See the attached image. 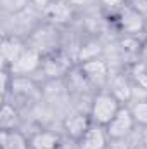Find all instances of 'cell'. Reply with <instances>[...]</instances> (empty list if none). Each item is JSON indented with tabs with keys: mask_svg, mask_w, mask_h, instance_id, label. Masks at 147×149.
Listing matches in <instances>:
<instances>
[{
	"mask_svg": "<svg viewBox=\"0 0 147 149\" xmlns=\"http://www.w3.org/2000/svg\"><path fill=\"white\" fill-rule=\"evenodd\" d=\"M116 88H114V94L119 97V99H126L128 95H130V88H128V85L123 81V80H119V81H116V85H114Z\"/></svg>",
	"mask_w": 147,
	"mask_h": 149,
	"instance_id": "obj_12",
	"label": "cell"
},
{
	"mask_svg": "<svg viewBox=\"0 0 147 149\" xmlns=\"http://www.w3.org/2000/svg\"><path fill=\"white\" fill-rule=\"evenodd\" d=\"M35 2H37L38 5H47V2H49V0H35Z\"/></svg>",
	"mask_w": 147,
	"mask_h": 149,
	"instance_id": "obj_14",
	"label": "cell"
},
{
	"mask_svg": "<svg viewBox=\"0 0 147 149\" xmlns=\"http://www.w3.org/2000/svg\"><path fill=\"white\" fill-rule=\"evenodd\" d=\"M66 125H68V128H69V132H71L73 135H80V134L85 132L87 121H85L83 116H71V118L66 121Z\"/></svg>",
	"mask_w": 147,
	"mask_h": 149,
	"instance_id": "obj_9",
	"label": "cell"
},
{
	"mask_svg": "<svg viewBox=\"0 0 147 149\" xmlns=\"http://www.w3.org/2000/svg\"><path fill=\"white\" fill-rule=\"evenodd\" d=\"M102 2H104L106 5H118L121 0H102Z\"/></svg>",
	"mask_w": 147,
	"mask_h": 149,
	"instance_id": "obj_13",
	"label": "cell"
},
{
	"mask_svg": "<svg viewBox=\"0 0 147 149\" xmlns=\"http://www.w3.org/2000/svg\"><path fill=\"white\" fill-rule=\"evenodd\" d=\"M123 26H125V30H128V31L139 30V28H140V16L135 14V12H132V10L125 12V14H123Z\"/></svg>",
	"mask_w": 147,
	"mask_h": 149,
	"instance_id": "obj_10",
	"label": "cell"
},
{
	"mask_svg": "<svg viewBox=\"0 0 147 149\" xmlns=\"http://www.w3.org/2000/svg\"><path fill=\"white\" fill-rule=\"evenodd\" d=\"M73 3H85V2H88V0H71Z\"/></svg>",
	"mask_w": 147,
	"mask_h": 149,
	"instance_id": "obj_15",
	"label": "cell"
},
{
	"mask_svg": "<svg viewBox=\"0 0 147 149\" xmlns=\"http://www.w3.org/2000/svg\"><path fill=\"white\" fill-rule=\"evenodd\" d=\"M47 16L52 21H66L69 17V9H68V5H64L61 2L59 3H52V5L47 7Z\"/></svg>",
	"mask_w": 147,
	"mask_h": 149,
	"instance_id": "obj_6",
	"label": "cell"
},
{
	"mask_svg": "<svg viewBox=\"0 0 147 149\" xmlns=\"http://www.w3.org/2000/svg\"><path fill=\"white\" fill-rule=\"evenodd\" d=\"M38 66V54L35 50H28L23 52L21 57L12 64V71L16 73H30Z\"/></svg>",
	"mask_w": 147,
	"mask_h": 149,
	"instance_id": "obj_3",
	"label": "cell"
},
{
	"mask_svg": "<svg viewBox=\"0 0 147 149\" xmlns=\"http://www.w3.org/2000/svg\"><path fill=\"white\" fill-rule=\"evenodd\" d=\"M57 137L52 134H38L33 139V149H55Z\"/></svg>",
	"mask_w": 147,
	"mask_h": 149,
	"instance_id": "obj_8",
	"label": "cell"
},
{
	"mask_svg": "<svg viewBox=\"0 0 147 149\" xmlns=\"http://www.w3.org/2000/svg\"><path fill=\"white\" fill-rule=\"evenodd\" d=\"M118 109V102L112 95H99L94 102V118L99 121V123H109L111 120L116 116Z\"/></svg>",
	"mask_w": 147,
	"mask_h": 149,
	"instance_id": "obj_1",
	"label": "cell"
},
{
	"mask_svg": "<svg viewBox=\"0 0 147 149\" xmlns=\"http://www.w3.org/2000/svg\"><path fill=\"white\" fill-rule=\"evenodd\" d=\"M104 144H106V139L99 128L88 130L83 137V149H102Z\"/></svg>",
	"mask_w": 147,
	"mask_h": 149,
	"instance_id": "obj_4",
	"label": "cell"
},
{
	"mask_svg": "<svg viewBox=\"0 0 147 149\" xmlns=\"http://www.w3.org/2000/svg\"><path fill=\"white\" fill-rule=\"evenodd\" d=\"M132 125H133L132 113L126 111V109H119L116 113V116L109 121V135L116 137V139L125 137L132 130Z\"/></svg>",
	"mask_w": 147,
	"mask_h": 149,
	"instance_id": "obj_2",
	"label": "cell"
},
{
	"mask_svg": "<svg viewBox=\"0 0 147 149\" xmlns=\"http://www.w3.org/2000/svg\"><path fill=\"white\" fill-rule=\"evenodd\" d=\"M133 116L137 121L140 123H147V102H139L133 108Z\"/></svg>",
	"mask_w": 147,
	"mask_h": 149,
	"instance_id": "obj_11",
	"label": "cell"
},
{
	"mask_svg": "<svg viewBox=\"0 0 147 149\" xmlns=\"http://www.w3.org/2000/svg\"><path fill=\"white\" fill-rule=\"evenodd\" d=\"M83 70L92 80H102L106 76V64L102 61H90L83 66Z\"/></svg>",
	"mask_w": 147,
	"mask_h": 149,
	"instance_id": "obj_7",
	"label": "cell"
},
{
	"mask_svg": "<svg viewBox=\"0 0 147 149\" xmlns=\"http://www.w3.org/2000/svg\"><path fill=\"white\" fill-rule=\"evenodd\" d=\"M2 57L5 63H16L21 57V45L14 40H5L2 45Z\"/></svg>",
	"mask_w": 147,
	"mask_h": 149,
	"instance_id": "obj_5",
	"label": "cell"
}]
</instances>
